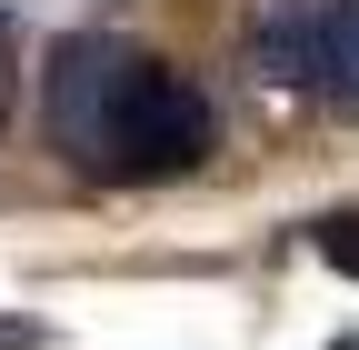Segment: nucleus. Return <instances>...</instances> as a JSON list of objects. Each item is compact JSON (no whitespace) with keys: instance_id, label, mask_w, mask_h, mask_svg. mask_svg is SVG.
Segmentation results:
<instances>
[{"instance_id":"f03ea898","label":"nucleus","mask_w":359,"mask_h":350,"mask_svg":"<svg viewBox=\"0 0 359 350\" xmlns=\"http://www.w3.org/2000/svg\"><path fill=\"white\" fill-rule=\"evenodd\" d=\"M250 51L269 80H290L330 110H359V0H269L250 20Z\"/></svg>"},{"instance_id":"7ed1b4c3","label":"nucleus","mask_w":359,"mask_h":350,"mask_svg":"<svg viewBox=\"0 0 359 350\" xmlns=\"http://www.w3.org/2000/svg\"><path fill=\"white\" fill-rule=\"evenodd\" d=\"M309 250L330 260V271L359 280V210H330V221H309Z\"/></svg>"},{"instance_id":"f257e3e1","label":"nucleus","mask_w":359,"mask_h":350,"mask_svg":"<svg viewBox=\"0 0 359 350\" xmlns=\"http://www.w3.org/2000/svg\"><path fill=\"white\" fill-rule=\"evenodd\" d=\"M40 130L90 181H190L219 150L210 91L190 70H170L160 51H140V40H110V30H70L50 51Z\"/></svg>"},{"instance_id":"20e7f679","label":"nucleus","mask_w":359,"mask_h":350,"mask_svg":"<svg viewBox=\"0 0 359 350\" xmlns=\"http://www.w3.org/2000/svg\"><path fill=\"white\" fill-rule=\"evenodd\" d=\"M0 350H40V320H0Z\"/></svg>"}]
</instances>
